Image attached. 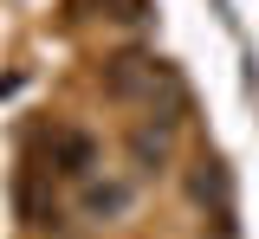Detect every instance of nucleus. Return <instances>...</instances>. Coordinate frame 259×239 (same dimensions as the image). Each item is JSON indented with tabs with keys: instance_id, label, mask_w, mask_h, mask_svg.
Here are the masks:
<instances>
[{
	"instance_id": "f257e3e1",
	"label": "nucleus",
	"mask_w": 259,
	"mask_h": 239,
	"mask_svg": "<svg viewBox=\"0 0 259 239\" xmlns=\"http://www.w3.org/2000/svg\"><path fill=\"white\" fill-rule=\"evenodd\" d=\"M130 201H136V188H130V181H91V188H84V213H97V220L130 213Z\"/></svg>"
},
{
	"instance_id": "f03ea898",
	"label": "nucleus",
	"mask_w": 259,
	"mask_h": 239,
	"mask_svg": "<svg viewBox=\"0 0 259 239\" xmlns=\"http://www.w3.org/2000/svg\"><path fill=\"white\" fill-rule=\"evenodd\" d=\"M59 162H65V174H91V162H97L91 136L84 130H59Z\"/></svg>"
},
{
	"instance_id": "7ed1b4c3",
	"label": "nucleus",
	"mask_w": 259,
	"mask_h": 239,
	"mask_svg": "<svg viewBox=\"0 0 259 239\" xmlns=\"http://www.w3.org/2000/svg\"><path fill=\"white\" fill-rule=\"evenodd\" d=\"M130 149H136V162H143V168H162V162H168V123H143V130H136V136H130Z\"/></svg>"
}]
</instances>
